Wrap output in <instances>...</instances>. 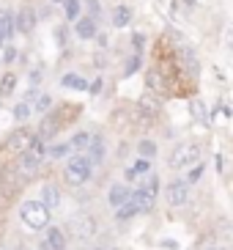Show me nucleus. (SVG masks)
<instances>
[{
	"instance_id": "f257e3e1",
	"label": "nucleus",
	"mask_w": 233,
	"mask_h": 250,
	"mask_svg": "<svg viewBox=\"0 0 233 250\" xmlns=\"http://www.w3.org/2000/svg\"><path fill=\"white\" fill-rule=\"evenodd\" d=\"M19 220L28 231H47L52 223V212L41 201H25L19 206Z\"/></svg>"
},
{
	"instance_id": "f03ea898",
	"label": "nucleus",
	"mask_w": 233,
	"mask_h": 250,
	"mask_svg": "<svg viewBox=\"0 0 233 250\" xmlns=\"http://www.w3.org/2000/svg\"><path fill=\"white\" fill-rule=\"evenodd\" d=\"M91 176H94V162H91L88 154H72L69 160H66V168H63L66 184L80 187V184H85Z\"/></svg>"
},
{
	"instance_id": "7ed1b4c3",
	"label": "nucleus",
	"mask_w": 233,
	"mask_h": 250,
	"mask_svg": "<svg viewBox=\"0 0 233 250\" xmlns=\"http://www.w3.org/2000/svg\"><path fill=\"white\" fill-rule=\"evenodd\" d=\"M197 160H200V143H195V140H184V143H178V146L170 151L168 165L173 170H184V168H192Z\"/></svg>"
},
{
	"instance_id": "20e7f679",
	"label": "nucleus",
	"mask_w": 233,
	"mask_h": 250,
	"mask_svg": "<svg viewBox=\"0 0 233 250\" xmlns=\"http://www.w3.org/2000/svg\"><path fill=\"white\" fill-rule=\"evenodd\" d=\"M22 179H25V176L19 173L17 165H8V168L3 170V176H0V201H3V204H8V201L19 192Z\"/></svg>"
},
{
	"instance_id": "39448f33",
	"label": "nucleus",
	"mask_w": 233,
	"mask_h": 250,
	"mask_svg": "<svg viewBox=\"0 0 233 250\" xmlns=\"http://www.w3.org/2000/svg\"><path fill=\"white\" fill-rule=\"evenodd\" d=\"M41 160H44L41 143H33L28 151H22V154H19V160H17V168H19L22 176H33V173L39 170V165H41Z\"/></svg>"
},
{
	"instance_id": "423d86ee",
	"label": "nucleus",
	"mask_w": 233,
	"mask_h": 250,
	"mask_svg": "<svg viewBox=\"0 0 233 250\" xmlns=\"http://www.w3.org/2000/svg\"><path fill=\"white\" fill-rule=\"evenodd\" d=\"M69 231H72L77 239H91V236L99 231V226H96L94 214H74L72 220H69Z\"/></svg>"
},
{
	"instance_id": "0eeeda50",
	"label": "nucleus",
	"mask_w": 233,
	"mask_h": 250,
	"mask_svg": "<svg viewBox=\"0 0 233 250\" xmlns=\"http://www.w3.org/2000/svg\"><path fill=\"white\" fill-rule=\"evenodd\" d=\"M33 143H36V138H33L28 129H14V132L8 135V140H6V151H8V154L19 157L22 151H28Z\"/></svg>"
},
{
	"instance_id": "6e6552de",
	"label": "nucleus",
	"mask_w": 233,
	"mask_h": 250,
	"mask_svg": "<svg viewBox=\"0 0 233 250\" xmlns=\"http://www.w3.org/2000/svg\"><path fill=\"white\" fill-rule=\"evenodd\" d=\"M165 198L170 206H184L190 201V184L181 182V179H173V182L165 187Z\"/></svg>"
},
{
	"instance_id": "1a4fd4ad",
	"label": "nucleus",
	"mask_w": 233,
	"mask_h": 250,
	"mask_svg": "<svg viewBox=\"0 0 233 250\" xmlns=\"http://www.w3.org/2000/svg\"><path fill=\"white\" fill-rule=\"evenodd\" d=\"M39 198H41V204L47 206L50 212H52V209H58L60 201H63V198H60V190L55 187V184H41V192H39Z\"/></svg>"
},
{
	"instance_id": "9d476101",
	"label": "nucleus",
	"mask_w": 233,
	"mask_h": 250,
	"mask_svg": "<svg viewBox=\"0 0 233 250\" xmlns=\"http://www.w3.org/2000/svg\"><path fill=\"white\" fill-rule=\"evenodd\" d=\"M44 250H66V234L60 228L50 226L47 228V236H44Z\"/></svg>"
},
{
	"instance_id": "9b49d317",
	"label": "nucleus",
	"mask_w": 233,
	"mask_h": 250,
	"mask_svg": "<svg viewBox=\"0 0 233 250\" xmlns=\"http://www.w3.org/2000/svg\"><path fill=\"white\" fill-rule=\"evenodd\" d=\"M132 201H135V206H137V212H151L154 204H156V192H148V190H137V192H132L129 195Z\"/></svg>"
},
{
	"instance_id": "f8f14e48",
	"label": "nucleus",
	"mask_w": 233,
	"mask_h": 250,
	"mask_svg": "<svg viewBox=\"0 0 233 250\" xmlns=\"http://www.w3.org/2000/svg\"><path fill=\"white\" fill-rule=\"evenodd\" d=\"M110 20H113L116 28H129L132 25V8L124 6V3H118V6H113V11H110Z\"/></svg>"
},
{
	"instance_id": "ddd939ff",
	"label": "nucleus",
	"mask_w": 233,
	"mask_h": 250,
	"mask_svg": "<svg viewBox=\"0 0 233 250\" xmlns=\"http://www.w3.org/2000/svg\"><path fill=\"white\" fill-rule=\"evenodd\" d=\"M14 30H17V25H14L11 11H8V8H0V44H6Z\"/></svg>"
},
{
	"instance_id": "4468645a",
	"label": "nucleus",
	"mask_w": 233,
	"mask_h": 250,
	"mask_svg": "<svg viewBox=\"0 0 233 250\" xmlns=\"http://www.w3.org/2000/svg\"><path fill=\"white\" fill-rule=\"evenodd\" d=\"M17 30H22V33H33V28H36V14H33V8L30 6H22L19 17H17Z\"/></svg>"
},
{
	"instance_id": "2eb2a0df",
	"label": "nucleus",
	"mask_w": 233,
	"mask_h": 250,
	"mask_svg": "<svg viewBox=\"0 0 233 250\" xmlns=\"http://www.w3.org/2000/svg\"><path fill=\"white\" fill-rule=\"evenodd\" d=\"M33 102H36V91H30V94L22 99V102L14 104V118H17V121H25V118H30V113L36 110V107H33Z\"/></svg>"
},
{
	"instance_id": "dca6fc26",
	"label": "nucleus",
	"mask_w": 233,
	"mask_h": 250,
	"mask_svg": "<svg viewBox=\"0 0 233 250\" xmlns=\"http://www.w3.org/2000/svg\"><path fill=\"white\" fill-rule=\"evenodd\" d=\"M91 140H94V135H91V132H77L69 143H66V146H69L72 154H85L88 146H91Z\"/></svg>"
},
{
	"instance_id": "f3484780",
	"label": "nucleus",
	"mask_w": 233,
	"mask_h": 250,
	"mask_svg": "<svg viewBox=\"0 0 233 250\" xmlns=\"http://www.w3.org/2000/svg\"><path fill=\"white\" fill-rule=\"evenodd\" d=\"M107 201H110L113 209H118V206H124L126 201H129V190H126L124 184H113L110 192H107Z\"/></svg>"
},
{
	"instance_id": "a211bd4d",
	"label": "nucleus",
	"mask_w": 233,
	"mask_h": 250,
	"mask_svg": "<svg viewBox=\"0 0 233 250\" xmlns=\"http://www.w3.org/2000/svg\"><path fill=\"white\" fill-rule=\"evenodd\" d=\"M74 30H77V36L80 39H94L96 36V20L94 17H82V20H77Z\"/></svg>"
},
{
	"instance_id": "6ab92c4d",
	"label": "nucleus",
	"mask_w": 233,
	"mask_h": 250,
	"mask_svg": "<svg viewBox=\"0 0 233 250\" xmlns=\"http://www.w3.org/2000/svg\"><path fill=\"white\" fill-rule=\"evenodd\" d=\"M85 154L91 157V162H94V165H99V162L104 160V140L99 138V135H94V140H91V146H88Z\"/></svg>"
},
{
	"instance_id": "aec40b11",
	"label": "nucleus",
	"mask_w": 233,
	"mask_h": 250,
	"mask_svg": "<svg viewBox=\"0 0 233 250\" xmlns=\"http://www.w3.org/2000/svg\"><path fill=\"white\" fill-rule=\"evenodd\" d=\"M60 85H63V88H72V91H85L88 80H82L80 74H63V77H60Z\"/></svg>"
},
{
	"instance_id": "412c9836",
	"label": "nucleus",
	"mask_w": 233,
	"mask_h": 250,
	"mask_svg": "<svg viewBox=\"0 0 233 250\" xmlns=\"http://www.w3.org/2000/svg\"><path fill=\"white\" fill-rule=\"evenodd\" d=\"M17 88V74L14 72H6L0 77V96H11Z\"/></svg>"
},
{
	"instance_id": "4be33fe9",
	"label": "nucleus",
	"mask_w": 233,
	"mask_h": 250,
	"mask_svg": "<svg viewBox=\"0 0 233 250\" xmlns=\"http://www.w3.org/2000/svg\"><path fill=\"white\" fill-rule=\"evenodd\" d=\"M135 214H140V212H137V206H135V201H132V198L126 201L124 206H118V209H116V217H118L121 223H124V220H132Z\"/></svg>"
},
{
	"instance_id": "5701e85b",
	"label": "nucleus",
	"mask_w": 233,
	"mask_h": 250,
	"mask_svg": "<svg viewBox=\"0 0 233 250\" xmlns=\"http://www.w3.org/2000/svg\"><path fill=\"white\" fill-rule=\"evenodd\" d=\"M148 168H151V165H148V160L135 162V165H129V168H126V179H135V176H140V173L146 176V173H148Z\"/></svg>"
},
{
	"instance_id": "b1692460",
	"label": "nucleus",
	"mask_w": 233,
	"mask_h": 250,
	"mask_svg": "<svg viewBox=\"0 0 233 250\" xmlns=\"http://www.w3.org/2000/svg\"><path fill=\"white\" fill-rule=\"evenodd\" d=\"M80 8H82V0H63V11L69 20H77L80 17Z\"/></svg>"
},
{
	"instance_id": "393cba45",
	"label": "nucleus",
	"mask_w": 233,
	"mask_h": 250,
	"mask_svg": "<svg viewBox=\"0 0 233 250\" xmlns=\"http://www.w3.org/2000/svg\"><path fill=\"white\" fill-rule=\"evenodd\" d=\"M137 151H140V157H143V160H151V157L156 154V143H154V140H140Z\"/></svg>"
},
{
	"instance_id": "a878e982",
	"label": "nucleus",
	"mask_w": 233,
	"mask_h": 250,
	"mask_svg": "<svg viewBox=\"0 0 233 250\" xmlns=\"http://www.w3.org/2000/svg\"><path fill=\"white\" fill-rule=\"evenodd\" d=\"M140 190L156 192V190H159V176H156V173H146V176H143V187H140Z\"/></svg>"
},
{
	"instance_id": "bb28decb",
	"label": "nucleus",
	"mask_w": 233,
	"mask_h": 250,
	"mask_svg": "<svg viewBox=\"0 0 233 250\" xmlns=\"http://www.w3.org/2000/svg\"><path fill=\"white\" fill-rule=\"evenodd\" d=\"M33 107H36V113H47L52 107V99L47 94H36V102H33Z\"/></svg>"
},
{
	"instance_id": "cd10ccee",
	"label": "nucleus",
	"mask_w": 233,
	"mask_h": 250,
	"mask_svg": "<svg viewBox=\"0 0 233 250\" xmlns=\"http://www.w3.org/2000/svg\"><path fill=\"white\" fill-rule=\"evenodd\" d=\"M85 3V8H88V17H99V11H102V6H99V0H82Z\"/></svg>"
},
{
	"instance_id": "c85d7f7f",
	"label": "nucleus",
	"mask_w": 233,
	"mask_h": 250,
	"mask_svg": "<svg viewBox=\"0 0 233 250\" xmlns=\"http://www.w3.org/2000/svg\"><path fill=\"white\" fill-rule=\"evenodd\" d=\"M200 176H203V165H197V168H192V170H190V176H187V184L197 182Z\"/></svg>"
},
{
	"instance_id": "c756f323",
	"label": "nucleus",
	"mask_w": 233,
	"mask_h": 250,
	"mask_svg": "<svg viewBox=\"0 0 233 250\" xmlns=\"http://www.w3.org/2000/svg\"><path fill=\"white\" fill-rule=\"evenodd\" d=\"M137 66H140V58H132V61H129V72H135Z\"/></svg>"
},
{
	"instance_id": "7c9ffc66",
	"label": "nucleus",
	"mask_w": 233,
	"mask_h": 250,
	"mask_svg": "<svg viewBox=\"0 0 233 250\" xmlns=\"http://www.w3.org/2000/svg\"><path fill=\"white\" fill-rule=\"evenodd\" d=\"M228 44H231V50H233V33H228Z\"/></svg>"
},
{
	"instance_id": "2f4dec72",
	"label": "nucleus",
	"mask_w": 233,
	"mask_h": 250,
	"mask_svg": "<svg viewBox=\"0 0 233 250\" xmlns=\"http://www.w3.org/2000/svg\"><path fill=\"white\" fill-rule=\"evenodd\" d=\"M91 250H107V248H91Z\"/></svg>"
},
{
	"instance_id": "473e14b6",
	"label": "nucleus",
	"mask_w": 233,
	"mask_h": 250,
	"mask_svg": "<svg viewBox=\"0 0 233 250\" xmlns=\"http://www.w3.org/2000/svg\"><path fill=\"white\" fill-rule=\"evenodd\" d=\"M52 3H63V0H52Z\"/></svg>"
},
{
	"instance_id": "72a5a7b5",
	"label": "nucleus",
	"mask_w": 233,
	"mask_h": 250,
	"mask_svg": "<svg viewBox=\"0 0 233 250\" xmlns=\"http://www.w3.org/2000/svg\"><path fill=\"white\" fill-rule=\"evenodd\" d=\"M19 250H28V248H19Z\"/></svg>"
}]
</instances>
